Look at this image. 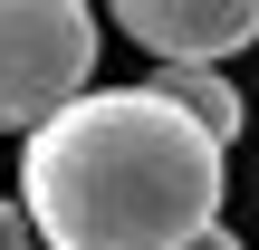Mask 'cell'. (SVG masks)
<instances>
[{"label": "cell", "mask_w": 259, "mask_h": 250, "mask_svg": "<svg viewBox=\"0 0 259 250\" xmlns=\"http://www.w3.org/2000/svg\"><path fill=\"white\" fill-rule=\"evenodd\" d=\"M144 96H163L173 116H192L211 145H231V135H240V116H250V106H240V87H231L221 67H144Z\"/></svg>", "instance_id": "4"}, {"label": "cell", "mask_w": 259, "mask_h": 250, "mask_svg": "<svg viewBox=\"0 0 259 250\" xmlns=\"http://www.w3.org/2000/svg\"><path fill=\"white\" fill-rule=\"evenodd\" d=\"M221 145L144 87H87L19 145V212L38 250H183L221 222Z\"/></svg>", "instance_id": "1"}, {"label": "cell", "mask_w": 259, "mask_h": 250, "mask_svg": "<svg viewBox=\"0 0 259 250\" xmlns=\"http://www.w3.org/2000/svg\"><path fill=\"white\" fill-rule=\"evenodd\" d=\"M106 19L87 0H0V135H38L87 96Z\"/></svg>", "instance_id": "2"}, {"label": "cell", "mask_w": 259, "mask_h": 250, "mask_svg": "<svg viewBox=\"0 0 259 250\" xmlns=\"http://www.w3.org/2000/svg\"><path fill=\"white\" fill-rule=\"evenodd\" d=\"M0 250H38V231H29V212H19V202H0Z\"/></svg>", "instance_id": "5"}, {"label": "cell", "mask_w": 259, "mask_h": 250, "mask_svg": "<svg viewBox=\"0 0 259 250\" xmlns=\"http://www.w3.org/2000/svg\"><path fill=\"white\" fill-rule=\"evenodd\" d=\"M183 250H250V241H240V231H221V222H211V231H192V241H183Z\"/></svg>", "instance_id": "6"}, {"label": "cell", "mask_w": 259, "mask_h": 250, "mask_svg": "<svg viewBox=\"0 0 259 250\" xmlns=\"http://www.w3.org/2000/svg\"><path fill=\"white\" fill-rule=\"evenodd\" d=\"M115 29L154 67H221L259 39V0H115Z\"/></svg>", "instance_id": "3"}]
</instances>
